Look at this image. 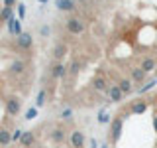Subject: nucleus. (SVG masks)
Listing matches in <instances>:
<instances>
[{"mask_svg":"<svg viewBox=\"0 0 157 148\" xmlns=\"http://www.w3.org/2000/svg\"><path fill=\"white\" fill-rule=\"evenodd\" d=\"M10 18H12V8H10V6H4V10L0 12V22H8Z\"/></svg>","mask_w":157,"mask_h":148,"instance_id":"20","label":"nucleus"},{"mask_svg":"<svg viewBox=\"0 0 157 148\" xmlns=\"http://www.w3.org/2000/svg\"><path fill=\"white\" fill-rule=\"evenodd\" d=\"M16 46L20 49H24V51H28V49H32L33 47V38H32V34H20V36H16Z\"/></svg>","mask_w":157,"mask_h":148,"instance_id":"4","label":"nucleus"},{"mask_svg":"<svg viewBox=\"0 0 157 148\" xmlns=\"http://www.w3.org/2000/svg\"><path fill=\"white\" fill-rule=\"evenodd\" d=\"M145 111H147V101H144V99H137V101H134L132 107H130L132 115H144Z\"/></svg>","mask_w":157,"mask_h":148,"instance_id":"11","label":"nucleus"},{"mask_svg":"<svg viewBox=\"0 0 157 148\" xmlns=\"http://www.w3.org/2000/svg\"><path fill=\"white\" fill-rule=\"evenodd\" d=\"M41 2H45V0H41Z\"/></svg>","mask_w":157,"mask_h":148,"instance_id":"35","label":"nucleus"},{"mask_svg":"<svg viewBox=\"0 0 157 148\" xmlns=\"http://www.w3.org/2000/svg\"><path fill=\"white\" fill-rule=\"evenodd\" d=\"M90 148H98V142L94 140V138H92V140H90Z\"/></svg>","mask_w":157,"mask_h":148,"instance_id":"32","label":"nucleus"},{"mask_svg":"<svg viewBox=\"0 0 157 148\" xmlns=\"http://www.w3.org/2000/svg\"><path fill=\"white\" fill-rule=\"evenodd\" d=\"M153 128H155V132H157V111H155V115H153Z\"/></svg>","mask_w":157,"mask_h":148,"instance_id":"31","label":"nucleus"},{"mask_svg":"<svg viewBox=\"0 0 157 148\" xmlns=\"http://www.w3.org/2000/svg\"><path fill=\"white\" fill-rule=\"evenodd\" d=\"M118 87L122 89V93H124V95H130V93L136 89L132 79H118Z\"/></svg>","mask_w":157,"mask_h":148,"instance_id":"14","label":"nucleus"},{"mask_svg":"<svg viewBox=\"0 0 157 148\" xmlns=\"http://www.w3.org/2000/svg\"><path fill=\"white\" fill-rule=\"evenodd\" d=\"M36 117H37V109L36 107H32V109L26 111V118H28V121H32V118H36Z\"/></svg>","mask_w":157,"mask_h":148,"instance_id":"23","label":"nucleus"},{"mask_svg":"<svg viewBox=\"0 0 157 148\" xmlns=\"http://www.w3.org/2000/svg\"><path fill=\"white\" fill-rule=\"evenodd\" d=\"M65 28H67V32L69 34H73V36H81L82 32H85V22H82L81 18H77V16H73V18H69L67 22H65Z\"/></svg>","mask_w":157,"mask_h":148,"instance_id":"2","label":"nucleus"},{"mask_svg":"<svg viewBox=\"0 0 157 148\" xmlns=\"http://www.w3.org/2000/svg\"><path fill=\"white\" fill-rule=\"evenodd\" d=\"M33 142H36V134H33L32 130H26L24 136H22V140H20V144H22L24 148H28V146H32Z\"/></svg>","mask_w":157,"mask_h":148,"instance_id":"17","label":"nucleus"},{"mask_svg":"<svg viewBox=\"0 0 157 148\" xmlns=\"http://www.w3.org/2000/svg\"><path fill=\"white\" fill-rule=\"evenodd\" d=\"M49 138H51V142H55V144H63L65 138H67L65 128H63V126H55L51 132H49Z\"/></svg>","mask_w":157,"mask_h":148,"instance_id":"7","label":"nucleus"},{"mask_svg":"<svg viewBox=\"0 0 157 148\" xmlns=\"http://www.w3.org/2000/svg\"><path fill=\"white\" fill-rule=\"evenodd\" d=\"M153 85H157V81H149V83H145V85H144V87H140L137 91H140V93H145V91H149V89L153 87Z\"/></svg>","mask_w":157,"mask_h":148,"instance_id":"25","label":"nucleus"},{"mask_svg":"<svg viewBox=\"0 0 157 148\" xmlns=\"http://www.w3.org/2000/svg\"><path fill=\"white\" fill-rule=\"evenodd\" d=\"M45 89H41V91H39V95H37V107H41L43 103H45Z\"/></svg>","mask_w":157,"mask_h":148,"instance_id":"24","label":"nucleus"},{"mask_svg":"<svg viewBox=\"0 0 157 148\" xmlns=\"http://www.w3.org/2000/svg\"><path fill=\"white\" fill-rule=\"evenodd\" d=\"M85 142H86V136L82 130H73L71 132V146L73 148H85Z\"/></svg>","mask_w":157,"mask_h":148,"instance_id":"5","label":"nucleus"},{"mask_svg":"<svg viewBox=\"0 0 157 148\" xmlns=\"http://www.w3.org/2000/svg\"><path fill=\"white\" fill-rule=\"evenodd\" d=\"M67 46L63 42H59V43H55V47H53V51H51V56H53V59L55 61H63V57L67 56Z\"/></svg>","mask_w":157,"mask_h":148,"instance_id":"9","label":"nucleus"},{"mask_svg":"<svg viewBox=\"0 0 157 148\" xmlns=\"http://www.w3.org/2000/svg\"><path fill=\"white\" fill-rule=\"evenodd\" d=\"M14 2H16V0H4V6H10V8H12Z\"/></svg>","mask_w":157,"mask_h":148,"instance_id":"30","label":"nucleus"},{"mask_svg":"<svg viewBox=\"0 0 157 148\" xmlns=\"http://www.w3.org/2000/svg\"><path fill=\"white\" fill-rule=\"evenodd\" d=\"M8 30H10V34H14V36H20V34H22V28H20V20L12 16V18L8 20Z\"/></svg>","mask_w":157,"mask_h":148,"instance_id":"15","label":"nucleus"},{"mask_svg":"<svg viewBox=\"0 0 157 148\" xmlns=\"http://www.w3.org/2000/svg\"><path fill=\"white\" fill-rule=\"evenodd\" d=\"M57 8L63 10V12H71V10H75V2L73 0H57Z\"/></svg>","mask_w":157,"mask_h":148,"instance_id":"19","label":"nucleus"},{"mask_svg":"<svg viewBox=\"0 0 157 148\" xmlns=\"http://www.w3.org/2000/svg\"><path fill=\"white\" fill-rule=\"evenodd\" d=\"M49 75H51L53 79H63L67 75V65L63 61H55L51 67V71H49Z\"/></svg>","mask_w":157,"mask_h":148,"instance_id":"6","label":"nucleus"},{"mask_svg":"<svg viewBox=\"0 0 157 148\" xmlns=\"http://www.w3.org/2000/svg\"><path fill=\"white\" fill-rule=\"evenodd\" d=\"M10 71H12L14 75H24V73H26V61H24V59H14V61L10 63Z\"/></svg>","mask_w":157,"mask_h":148,"instance_id":"12","label":"nucleus"},{"mask_svg":"<svg viewBox=\"0 0 157 148\" xmlns=\"http://www.w3.org/2000/svg\"><path fill=\"white\" fill-rule=\"evenodd\" d=\"M122 128H124V121H122V117H114L110 121V140L112 142H118V140H120Z\"/></svg>","mask_w":157,"mask_h":148,"instance_id":"3","label":"nucleus"},{"mask_svg":"<svg viewBox=\"0 0 157 148\" xmlns=\"http://www.w3.org/2000/svg\"><path fill=\"white\" fill-rule=\"evenodd\" d=\"M100 148H108V144H104V146H100Z\"/></svg>","mask_w":157,"mask_h":148,"instance_id":"33","label":"nucleus"},{"mask_svg":"<svg viewBox=\"0 0 157 148\" xmlns=\"http://www.w3.org/2000/svg\"><path fill=\"white\" fill-rule=\"evenodd\" d=\"M18 12H20V16H24V12H26V8H24V4H18Z\"/></svg>","mask_w":157,"mask_h":148,"instance_id":"29","label":"nucleus"},{"mask_svg":"<svg viewBox=\"0 0 157 148\" xmlns=\"http://www.w3.org/2000/svg\"><path fill=\"white\" fill-rule=\"evenodd\" d=\"M145 75H147V73H145L141 67H132V69H130V79H132L134 83H144V81H145Z\"/></svg>","mask_w":157,"mask_h":148,"instance_id":"13","label":"nucleus"},{"mask_svg":"<svg viewBox=\"0 0 157 148\" xmlns=\"http://www.w3.org/2000/svg\"><path fill=\"white\" fill-rule=\"evenodd\" d=\"M81 71V63L78 61H73V65H71V73H78Z\"/></svg>","mask_w":157,"mask_h":148,"instance_id":"26","label":"nucleus"},{"mask_svg":"<svg viewBox=\"0 0 157 148\" xmlns=\"http://www.w3.org/2000/svg\"><path fill=\"white\" fill-rule=\"evenodd\" d=\"M39 32H41V36H47L51 30H49V26H41V30H39Z\"/></svg>","mask_w":157,"mask_h":148,"instance_id":"28","label":"nucleus"},{"mask_svg":"<svg viewBox=\"0 0 157 148\" xmlns=\"http://www.w3.org/2000/svg\"><path fill=\"white\" fill-rule=\"evenodd\" d=\"M61 118H63V121H71V118H73V111H71V109H63V111H61Z\"/></svg>","mask_w":157,"mask_h":148,"instance_id":"22","label":"nucleus"},{"mask_svg":"<svg viewBox=\"0 0 157 148\" xmlns=\"http://www.w3.org/2000/svg\"><path fill=\"white\" fill-rule=\"evenodd\" d=\"M106 95H108V99H110L112 103H120L122 99H124V93H122V89L118 85H110L108 91H106Z\"/></svg>","mask_w":157,"mask_h":148,"instance_id":"8","label":"nucleus"},{"mask_svg":"<svg viewBox=\"0 0 157 148\" xmlns=\"http://www.w3.org/2000/svg\"><path fill=\"white\" fill-rule=\"evenodd\" d=\"M155 65H157V61H155L153 57H144V59H141V65H140V67L144 69L145 73H151V71L155 69Z\"/></svg>","mask_w":157,"mask_h":148,"instance_id":"16","label":"nucleus"},{"mask_svg":"<svg viewBox=\"0 0 157 148\" xmlns=\"http://www.w3.org/2000/svg\"><path fill=\"white\" fill-rule=\"evenodd\" d=\"M24 132H26V130H20V128H16V130L12 132V142H18V140H22Z\"/></svg>","mask_w":157,"mask_h":148,"instance_id":"21","label":"nucleus"},{"mask_svg":"<svg viewBox=\"0 0 157 148\" xmlns=\"http://www.w3.org/2000/svg\"><path fill=\"white\" fill-rule=\"evenodd\" d=\"M155 111H157V103H155Z\"/></svg>","mask_w":157,"mask_h":148,"instance_id":"34","label":"nucleus"},{"mask_svg":"<svg viewBox=\"0 0 157 148\" xmlns=\"http://www.w3.org/2000/svg\"><path fill=\"white\" fill-rule=\"evenodd\" d=\"M12 142V132L8 128H0V146H8Z\"/></svg>","mask_w":157,"mask_h":148,"instance_id":"18","label":"nucleus"},{"mask_svg":"<svg viewBox=\"0 0 157 148\" xmlns=\"http://www.w3.org/2000/svg\"><path fill=\"white\" fill-rule=\"evenodd\" d=\"M98 121H100V122H108V115H106L104 111L100 113V117H98Z\"/></svg>","mask_w":157,"mask_h":148,"instance_id":"27","label":"nucleus"},{"mask_svg":"<svg viewBox=\"0 0 157 148\" xmlns=\"http://www.w3.org/2000/svg\"><path fill=\"white\" fill-rule=\"evenodd\" d=\"M108 87H110V85H108V81L102 75H98V77L92 79V89H94L96 93H106Z\"/></svg>","mask_w":157,"mask_h":148,"instance_id":"10","label":"nucleus"},{"mask_svg":"<svg viewBox=\"0 0 157 148\" xmlns=\"http://www.w3.org/2000/svg\"><path fill=\"white\" fill-rule=\"evenodd\" d=\"M4 105H6V113H8V117H18V115H20V111H22V99L16 97V95H10V97H6Z\"/></svg>","mask_w":157,"mask_h":148,"instance_id":"1","label":"nucleus"}]
</instances>
